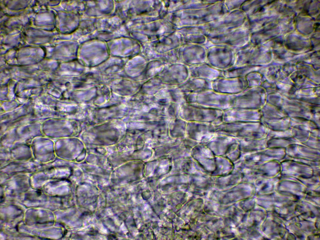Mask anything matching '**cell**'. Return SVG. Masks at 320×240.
Wrapping results in <instances>:
<instances>
[{
	"instance_id": "cell-1",
	"label": "cell",
	"mask_w": 320,
	"mask_h": 240,
	"mask_svg": "<svg viewBox=\"0 0 320 240\" xmlns=\"http://www.w3.org/2000/svg\"><path fill=\"white\" fill-rule=\"evenodd\" d=\"M193 95L195 104L223 111L233 108L234 105L235 95L220 93L210 90L194 94Z\"/></svg>"
},
{
	"instance_id": "cell-2",
	"label": "cell",
	"mask_w": 320,
	"mask_h": 240,
	"mask_svg": "<svg viewBox=\"0 0 320 240\" xmlns=\"http://www.w3.org/2000/svg\"><path fill=\"white\" fill-rule=\"evenodd\" d=\"M248 86L245 78L220 77L212 81V90L223 94L236 95L244 91Z\"/></svg>"
}]
</instances>
